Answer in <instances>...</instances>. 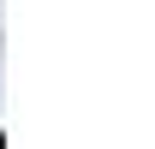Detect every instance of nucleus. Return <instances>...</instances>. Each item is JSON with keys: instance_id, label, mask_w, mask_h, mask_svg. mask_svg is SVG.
Instances as JSON below:
<instances>
[{"instance_id": "f257e3e1", "label": "nucleus", "mask_w": 155, "mask_h": 149, "mask_svg": "<svg viewBox=\"0 0 155 149\" xmlns=\"http://www.w3.org/2000/svg\"><path fill=\"white\" fill-rule=\"evenodd\" d=\"M0 149H6V143H0Z\"/></svg>"}]
</instances>
